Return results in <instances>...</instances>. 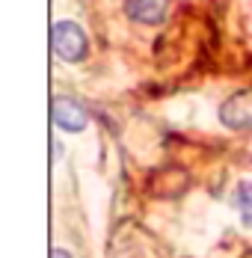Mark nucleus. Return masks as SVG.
I'll return each instance as SVG.
<instances>
[{
    "instance_id": "obj_4",
    "label": "nucleus",
    "mask_w": 252,
    "mask_h": 258,
    "mask_svg": "<svg viewBox=\"0 0 252 258\" xmlns=\"http://www.w3.org/2000/svg\"><path fill=\"white\" fill-rule=\"evenodd\" d=\"M169 0H125V15L137 24H163Z\"/></svg>"
},
{
    "instance_id": "obj_3",
    "label": "nucleus",
    "mask_w": 252,
    "mask_h": 258,
    "mask_svg": "<svg viewBox=\"0 0 252 258\" xmlns=\"http://www.w3.org/2000/svg\"><path fill=\"white\" fill-rule=\"evenodd\" d=\"M53 125L69 134H80V131L89 125V116L86 110L75 101V98H66V95H56L53 98Z\"/></svg>"
},
{
    "instance_id": "obj_5",
    "label": "nucleus",
    "mask_w": 252,
    "mask_h": 258,
    "mask_svg": "<svg viewBox=\"0 0 252 258\" xmlns=\"http://www.w3.org/2000/svg\"><path fill=\"white\" fill-rule=\"evenodd\" d=\"M234 208H237V214H240L243 226L252 229V181L237 184V190H234Z\"/></svg>"
},
{
    "instance_id": "obj_6",
    "label": "nucleus",
    "mask_w": 252,
    "mask_h": 258,
    "mask_svg": "<svg viewBox=\"0 0 252 258\" xmlns=\"http://www.w3.org/2000/svg\"><path fill=\"white\" fill-rule=\"evenodd\" d=\"M50 258H72V255H69L66 249H53V252H50Z\"/></svg>"
},
{
    "instance_id": "obj_1",
    "label": "nucleus",
    "mask_w": 252,
    "mask_h": 258,
    "mask_svg": "<svg viewBox=\"0 0 252 258\" xmlns=\"http://www.w3.org/2000/svg\"><path fill=\"white\" fill-rule=\"evenodd\" d=\"M50 45H53V53L62 62H80L86 56V51H89L86 33L75 21H56L53 30H50Z\"/></svg>"
},
{
    "instance_id": "obj_2",
    "label": "nucleus",
    "mask_w": 252,
    "mask_h": 258,
    "mask_svg": "<svg viewBox=\"0 0 252 258\" xmlns=\"http://www.w3.org/2000/svg\"><path fill=\"white\" fill-rule=\"evenodd\" d=\"M220 122L231 131H252V92L240 89L220 107Z\"/></svg>"
}]
</instances>
